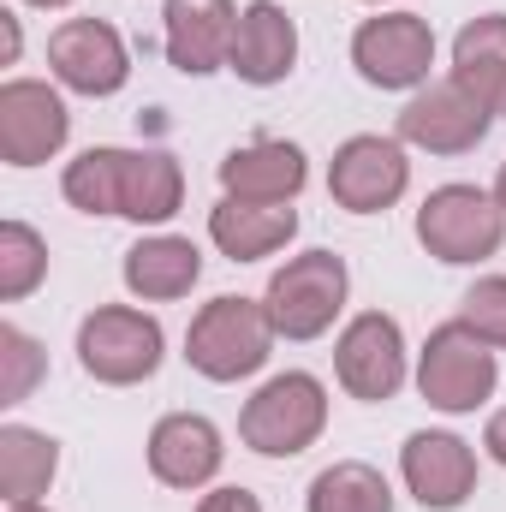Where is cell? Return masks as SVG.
Segmentation results:
<instances>
[{"mask_svg":"<svg viewBox=\"0 0 506 512\" xmlns=\"http://www.w3.org/2000/svg\"><path fill=\"white\" fill-rule=\"evenodd\" d=\"M453 78L506 120V12H483L453 36Z\"/></svg>","mask_w":506,"mask_h":512,"instance_id":"ffe728a7","label":"cell"},{"mask_svg":"<svg viewBox=\"0 0 506 512\" xmlns=\"http://www.w3.org/2000/svg\"><path fill=\"white\" fill-rule=\"evenodd\" d=\"M221 459H227L221 429L209 417H197V411H173V417H161L149 429V471L167 489H203V483H215Z\"/></svg>","mask_w":506,"mask_h":512,"instance_id":"9a60e30c","label":"cell"},{"mask_svg":"<svg viewBox=\"0 0 506 512\" xmlns=\"http://www.w3.org/2000/svg\"><path fill=\"white\" fill-rule=\"evenodd\" d=\"M495 382H501L495 346H489L465 316L441 322V328L423 340V352H417V393H423L435 411H447V417H465V411L489 405V399H495Z\"/></svg>","mask_w":506,"mask_h":512,"instance_id":"3957f363","label":"cell"},{"mask_svg":"<svg viewBox=\"0 0 506 512\" xmlns=\"http://www.w3.org/2000/svg\"><path fill=\"white\" fill-rule=\"evenodd\" d=\"M161 352H167L161 322L143 316V310H131V304H102L78 328V364H84V376H96V382H108V387L149 382L161 370Z\"/></svg>","mask_w":506,"mask_h":512,"instance_id":"8992f818","label":"cell"},{"mask_svg":"<svg viewBox=\"0 0 506 512\" xmlns=\"http://www.w3.org/2000/svg\"><path fill=\"white\" fill-rule=\"evenodd\" d=\"M167 60L185 78H209L233 60L239 6L233 0H167Z\"/></svg>","mask_w":506,"mask_h":512,"instance_id":"5bb4252c","label":"cell"},{"mask_svg":"<svg viewBox=\"0 0 506 512\" xmlns=\"http://www.w3.org/2000/svg\"><path fill=\"white\" fill-rule=\"evenodd\" d=\"M126 292L143 304H173L185 298L197 280H203V251L179 233H155V239H137L126 251Z\"/></svg>","mask_w":506,"mask_h":512,"instance_id":"d6986e66","label":"cell"},{"mask_svg":"<svg viewBox=\"0 0 506 512\" xmlns=\"http://www.w3.org/2000/svg\"><path fill=\"white\" fill-rule=\"evenodd\" d=\"M24 6H48L54 12V6H72V0H24Z\"/></svg>","mask_w":506,"mask_h":512,"instance_id":"4dcf8cb0","label":"cell"},{"mask_svg":"<svg viewBox=\"0 0 506 512\" xmlns=\"http://www.w3.org/2000/svg\"><path fill=\"white\" fill-rule=\"evenodd\" d=\"M197 512H262V501H256L251 489H233V483H227V489H209V495L197 501Z\"/></svg>","mask_w":506,"mask_h":512,"instance_id":"83f0119b","label":"cell"},{"mask_svg":"<svg viewBox=\"0 0 506 512\" xmlns=\"http://www.w3.org/2000/svg\"><path fill=\"white\" fill-rule=\"evenodd\" d=\"M72 114L60 102V90L36 84V78H12L0 84V155L6 167H42L66 149Z\"/></svg>","mask_w":506,"mask_h":512,"instance_id":"7c38bea8","label":"cell"},{"mask_svg":"<svg viewBox=\"0 0 506 512\" xmlns=\"http://www.w3.org/2000/svg\"><path fill=\"white\" fill-rule=\"evenodd\" d=\"M54 471H60V441L54 435H42L30 423H6L0 429V489H6V507L42 501Z\"/></svg>","mask_w":506,"mask_h":512,"instance_id":"7402d4cb","label":"cell"},{"mask_svg":"<svg viewBox=\"0 0 506 512\" xmlns=\"http://www.w3.org/2000/svg\"><path fill=\"white\" fill-rule=\"evenodd\" d=\"M304 512H393V489L376 465L364 459H340L328 471H316L310 495H304Z\"/></svg>","mask_w":506,"mask_h":512,"instance_id":"603a6c76","label":"cell"},{"mask_svg":"<svg viewBox=\"0 0 506 512\" xmlns=\"http://www.w3.org/2000/svg\"><path fill=\"white\" fill-rule=\"evenodd\" d=\"M120 179H126V149H84L78 161H66V203L78 215H120Z\"/></svg>","mask_w":506,"mask_h":512,"instance_id":"cb8c5ba5","label":"cell"},{"mask_svg":"<svg viewBox=\"0 0 506 512\" xmlns=\"http://www.w3.org/2000/svg\"><path fill=\"white\" fill-rule=\"evenodd\" d=\"M495 197H501V209H506V161H501V173H495Z\"/></svg>","mask_w":506,"mask_h":512,"instance_id":"f546056e","label":"cell"},{"mask_svg":"<svg viewBox=\"0 0 506 512\" xmlns=\"http://www.w3.org/2000/svg\"><path fill=\"white\" fill-rule=\"evenodd\" d=\"M274 322H268V304H256V298H209L197 316H191V328H185V358H191V370L197 376H209V382H245L256 376L262 364H268V352H274Z\"/></svg>","mask_w":506,"mask_h":512,"instance_id":"6da1fadb","label":"cell"},{"mask_svg":"<svg viewBox=\"0 0 506 512\" xmlns=\"http://www.w3.org/2000/svg\"><path fill=\"white\" fill-rule=\"evenodd\" d=\"M346 292H352L346 256L304 251V256H292L286 268H274L262 304H268V322H274L280 340H322L334 328V316L346 310Z\"/></svg>","mask_w":506,"mask_h":512,"instance_id":"5b68a950","label":"cell"},{"mask_svg":"<svg viewBox=\"0 0 506 512\" xmlns=\"http://www.w3.org/2000/svg\"><path fill=\"white\" fill-rule=\"evenodd\" d=\"M322 429H328V387L310 370L268 376L239 411V441L262 459H298L304 447L322 441Z\"/></svg>","mask_w":506,"mask_h":512,"instance_id":"7a4b0ae2","label":"cell"},{"mask_svg":"<svg viewBox=\"0 0 506 512\" xmlns=\"http://www.w3.org/2000/svg\"><path fill=\"white\" fill-rule=\"evenodd\" d=\"M405 185H411V161H405L399 137H376V131L346 137L334 149V161H328V197L340 209H352V215L393 209L405 197Z\"/></svg>","mask_w":506,"mask_h":512,"instance_id":"ba28073f","label":"cell"},{"mask_svg":"<svg viewBox=\"0 0 506 512\" xmlns=\"http://www.w3.org/2000/svg\"><path fill=\"white\" fill-rule=\"evenodd\" d=\"M417 245L435 262H489L506 245V209L483 185H441L417 209Z\"/></svg>","mask_w":506,"mask_h":512,"instance_id":"277c9868","label":"cell"},{"mask_svg":"<svg viewBox=\"0 0 506 512\" xmlns=\"http://www.w3.org/2000/svg\"><path fill=\"white\" fill-rule=\"evenodd\" d=\"M352 66L376 90H423L435 66V30L417 12H381L364 18L352 36Z\"/></svg>","mask_w":506,"mask_h":512,"instance_id":"52a82bcc","label":"cell"},{"mask_svg":"<svg viewBox=\"0 0 506 512\" xmlns=\"http://www.w3.org/2000/svg\"><path fill=\"white\" fill-rule=\"evenodd\" d=\"M334 376L364 405H381L405 387V334L387 310H364L346 322V334L334 346Z\"/></svg>","mask_w":506,"mask_h":512,"instance_id":"30bf717a","label":"cell"},{"mask_svg":"<svg viewBox=\"0 0 506 512\" xmlns=\"http://www.w3.org/2000/svg\"><path fill=\"white\" fill-rule=\"evenodd\" d=\"M298 233V209L292 203H239V197H221L209 209V239L215 251L233 256V262H262V256L286 251Z\"/></svg>","mask_w":506,"mask_h":512,"instance_id":"ac0fdd59","label":"cell"},{"mask_svg":"<svg viewBox=\"0 0 506 512\" xmlns=\"http://www.w3.org/2000/svg\"><path fill=\"white\" fill-rule=\"evenodd\" d=\"M185 203V167L167 149H126V179H120V215L137 227L173 221Z\"/></svg>","mask_w":506,"mask_h":512,"instance_id":"44dd1931","label":"cell"},{"mask_svg":"<svg viewBox=\"0 0 506 512\" xmlns=\"http://www.w3.org/2000/svg\"><path fill=\"white\" fill-rule=\"evenodd\" d=\"M370 6H381V0H370Z\"/></svg>","mask_w":506,"mask_h":512,"instance_id":"d6a6232c","label":"cell"},{"mask_svg":"<svg viewBox=\"0 0 506 512\" xmlns=\"http://www.w3.org/2000/svg\"><path fill=\"white\" fill-rule=\"evenodd\" d=\"M48 66L66 90L78 96H120L131 78V54L126 36L108 18H66L48 36Z\"/></svg>","mask_w":506,"mask_h":512,"instance_id":"8fae6325","label":"cell"},{"mask_svg":"<svg viewBox=\"0 0 506 512\" xmlns=\"http://www.w3.org/2000/svg\"><path fill=\"white\" fill-rule=\"evenodd\" d=\"M42 274H48V245H42V233L24 227V221H6V227H0V298H6V304L30 298V292L42 286Z\"/></svg>","mask_w":506,"mask_h":512,"instance_id":"d4e9b609","label":"cell"},{"mask_svg":"<svg viewBox=\"0 0 506 512\" xmlns=\"http://www.w3.org/2000/svg\"><path fill=\"white\" fill-rule=\"evenodd\" d=\"M42 370H48V352L24 334V328H0V405H24L30 399V387L42 382Z\"/></svg>","mask_w":506,"mask_h":512,"instance_id":"484cf974","label":"cell"},{"mask_svg":"<svg viewBox=\"0 0 506 512\" xmlns=\"http://www.w3.org/2000/svg\"><path fill=\"white\" fill-rule=\"evenodd\" d=\"M399 477L417 507L453 512L477 495V453H471V441H459L447 429H417L399 447Z\"/></svg>","mask_w":506,"mask_h":512,"instance_id":"4fadbf2b","label":"cell"},{"mask_svg":"<svg viewBox=\"0 0 506 512\" xmlns=\"http://www.w3.org/2000/svg\"><path fill=\"white\" fill-rule=\"evenodd\" d=\"M292 66H298V24L286 18V6L251 0V6L239 12V36H233L227 72H239L245 84L268 90V84H286Z\"/></svg>","mask_w":506,"mask_h":512,"instance_id":"e0dca14e","label":"cell"},{"mask_svg":"<svg viewBox=\"0 0 506 512\" xmlns=\"http://www.w3.org/2000/svg\"><path fill=\"white\" fill-rule=\"evenodd\" d=\"M489 126H495V114L453 72L435 78V84H423L405 102V114H399V137L411 149H429V155H465V149H477L489 137Z\"/></svg>","mask_w":506,"mask_h":512,"instance_id":"9c48e42d","label":"cell"},{"mask_svg":"<svg viewBox=\"0 0 506 512\" xmlns=\"http://www.w3.org/2000/svg\"><path fill=\"white\" fill-rule=\"evenodd\" d=\"M459 316H465V322L495 346V352H506V274H483V280L465 292Z\"/></svg>","mask_w":506,"mask_h":512,"instance_id":"4316f807","label":"cell"},{"mask_svg":"<svg viewBox=\"0 0 506 512\" xmlns=\"http://www.w3.org/2000/svg\"><path fill=\"white\" fill-rule=\"evenodd\" d=\"M6 512H48V507H36V501H24V507H6Z\"/></svg>","mask_w":506,"mask_h":512,"instance_id":"1f68e13d","label":"cell"},{"mask_svg":"<svg viewBox=\"0 0 506 512\" xmlns=\"http://www.w3.org/2000/svg\"><path fill=\"white\" fill-rule=\"evenodd\" d=\"M310 179V161L286 137H256L245 149H227L221 161V191L239 203H292Z\"/></svg>","mask_w":506,"mask_h":512,"instance_id":"2e32d148","label":"cell"},{"mask_svg":"<svg viewBox=\"0 0 506 512\" xmlns=\"http://www.w3.org/2000/svg\"><path fill=\"white\" fill-rule=\"evenodd\" d=\"M483 447H489V459H495V465H506V411H495V417H489Z\"/></svg>","mask_w":506,"mask_h":512,"instance_id":"f1b7e54d","label":"cell"}]
</instances>
